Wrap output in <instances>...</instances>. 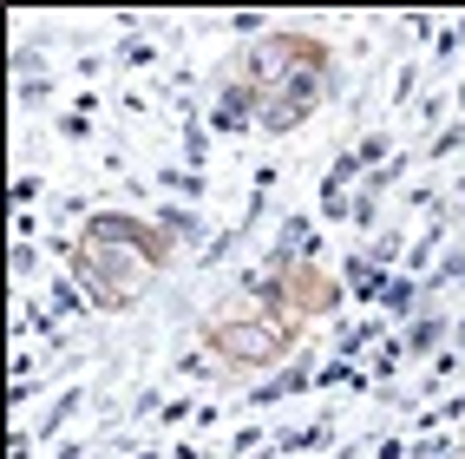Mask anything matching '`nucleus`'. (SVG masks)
Returning a JSON list of instances; mask_svg holds the SVG:
<instances>
[{
  "label": "nucleus",
  "mask_w": 465,
  "mask_h": 459,
  "mask_svg": "<svg viewBox=\"0 0 465 459\" xmlns=\"http://www.w3.org/2000/svg\"><path fill=\"white\" fill-rule=\"evenodd\" d=\"M216 348L230 361H275L282 354V328L275 322H223L216 328Z\"/></svg>",
  "instance_id": "1"
}]
</instances>
